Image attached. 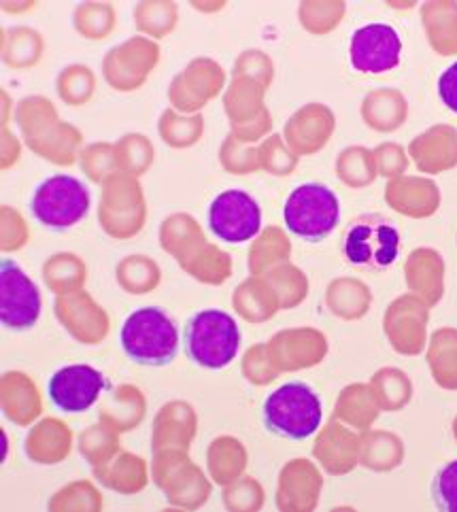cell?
<instances>
[{"instance_id":"52a82bcc","label":"cell","mask_w":457,"mask_h":512,"mask_svg":"<svg viewBox=\"0 0 457 512\" xmlns=\"http://www.w3.org/2000/svg\"><path fill=\"white\" fill-rule=\"evenodd\" d=\"M209 228L219 241L239 245L258 236L262 211L258 200L243 190H226L209 207Z\"/></svg>"},{"instance_id":"6da1fadb","label":"cell","mask_w":457,"mask_h":512,"mask_svg":"<svg viewBox=\"0 0 457 512\" xmlns=\"http://www.w3.org/2000/svg\"><path fill=\"white\" fill-rule=\"evenodd\" d=\"M324 406L315 389L302 381L285 383L264 400V428L279 438L304 440L321 428Z\"/></svg>"},{"instance_id":"7c38bea8","label":"cell","mask_w":457,"mask_h":512,"mask_svg":"<svg viewBox=\"0 0 457 512\" xmlns=\"http://www.w3.org/2000/svg\"><path fill=\"white\" fill-rule=\"evenodd\" d=\"M438 96L449 111L457 113V62L445 68L443 75L438 77Z\"/></svg>"},{"instance_id":"8fae6325","label":"cell","mask_w":457,"mask_h":512,"mask_svg":"<svg viewBox=\"0 0 457 512\" xmlns=\"http://www.w3.org/2000/svg\"><path fill=\"white\" fill-rule=\"evenodd\" d=\"M430 493L438 510L457 512V459L436 472Z\"/></svg>"},{"instance_id":"3957f363","label":"cell","mask_w":457,"mask_h":512,"mask_svg":"<svg viewBox=\"0 0 457 512\" xmlns=\"http://www.w3.org/2000/svg\"><path fill=\"white\" fill-rule=\"evenodd\" d=\"M185 353L207 370H222L234 362L241 349V330L226 311L207 309L190 317L183 332Z\"/></svg>"},{"instance_id":"9c48e42d","label":"cell","mask_w":457,"mask_h":512,"mask_svg":"<svg viewBox=\"0 0 457 512\" xmlns=\"http://www.w3.org/2000/svg\"><path fill=\"white\" fill-rule=\"evenodd\" d=\"M402 39L394 26L368 24L353 32L349 60L358 73L381 75L400 64Z\"/></svg>"},{"instance_id":"5b68a950","label":"cell","mask_w":457,"mask_h":512,"mask_svg":"<svg viewBox=\"0 0 457 512\" xmlns=\"http://www.w3.org/2000/svg\"><path fill=\"white\" fill-rule=\"evenodd\" d=\"M30 211L49 230H69L88 215L90 192L77 177L54 175L37 187Z\"/></svg>"},{"instance_id":"8992f818","label":"cell","mask_w":457,"mask_h":512,"mask_svg":"<svg viewBox=\"0 0 457 512\" xmlns=\"http://www.w3.org/2000/svg\"><path fill=\"white\" fill-rule=\"evenodd\" d=\"M343 251L349 264L383 270L392 266L400 251V232L381 215L355 219L343 238Z\"/></svg>"},{"instance_id":"277c9868","label":"cell","mask_w":457,"mask_h":512,"mask_svg":"<svg viewBox=\"0 0 457 512\" xmlns=\"http://www.w3.org/2000/svg\"><path fill=\"white\" fill-rule=\"evenodd\" d=\"M287 230L307 243L328 238L341 221V200L324 183H302L287 196L283 207Z\"/></svg>"},{"instance_id":"ba28073f","label":"cell","mask_w":457,"mask_h":512,"mask_svg":"<svg viewBox=\"0 0 457 512\" xmlns=\"http://www.w3.org/2000/svg\"><path fill=\"white\" fill-rule=\"evenodd\" d=\"M41 315V294L37 285L13 260L0 262V319L15 332L35 328Z\"/></svg>"},{"instance_id":"7a4b0ae2","label":"cell","mask_w":457,"mask_h":512,"mask_svg":"<svg viewBox=\"0 0 457 512\" xmlns=\"http://www.w3.org/2000/svg\"><path fill=\"white\" fill-rule=\"evenodd\" d=\"M124 353L141 366H166L179 351L175 321L158 306H143L128 315L120 332Z\"/></svg>"},{"instance_id":"30bf717a","label":"cell","mask_w":457,"mask_h":512,"mask_svg":"<svg viewBox=\"0 0 457 512\" xmlns=\"http://www.w3.org/2000/svg\"><path fill=\"white\" fill-rule=\"evenodd\" d=\"M107 381L103 372L88 364L60 368L47 383L52 404L62 413H86L98 402Z\"/></svg>"}]
</instances>
